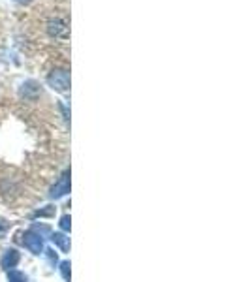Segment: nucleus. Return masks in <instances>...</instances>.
<instances>
[{
	"label": "nucleus",
	"mask_w": 250,
	"mask_h": 282,
	"mask_svg": "<svg viewBox=\"0 0 250 282\" xmlns=\"http://www.w3.org/2000/svg\"><path fill=\"white\" fill-rule=\"evenodd\" d=\"M39 94H41V89H39V85L36 81H26L21 87V96L25 100H36Z\"/></svg>",
	"instance_id": "39448f33"
},
{
	"label": "nucleus",
	"mask_w": 250,
	"mask_h": 282,
	"mask_svg": "<svg viewBox=\"0 0 250 282\" xmlns=\"http://www.w3.org/2000/svg\"><path fill=\"white\" fill-rule=\"evenodd\" d=\"M47 32L51 34L55 39H68L70 36V28H68V21L66 19H51L47 23Z\"/></svg>",
	"instance_id": "f03ea898"
},
{
	"label": "nucleus",
	"mask_w": 250,
	"mask_h": 282,
	"mask_svg": "<svg viewBox=\"0 0 250 282\" xmlns=\"http://www.w3.org/2000/svg\"><path fill=\"white\" fill-rule=\"evenodd\" d=\"M47 85L57 92H68L70 89V72L64 68H57L47 75Z\"/></svg>",
	"instance_id": "f257e3e1"
},
{
	"label": "nucleus",
	"mask_w": 250,
	"mask_h": 282,
	"mask_svg": "<svg viewBox=\"0 0 250 282\" xmlns=\"http://www.w3.org/2000/svg\"><path fill=\"white\" fill-rule=\"evenodd\" d=\"M2 230H4V226H0V231H2Z\"/></svg>",
	"instance_id": "4468645a"
},
{
	"label": "nucleus",
	"mask_w": 250,
	"mask_h": 282,
	"mask_svg": "<svg viewBox=\"0 0 250 282\" xmlns=\"http://www.w3.org/2000/svg\"><path fill=\"white\" fill-rule=\"evenodd\" d=\"M47 252H49V254H47V256H49V262L57 263V254H55V250H47Z\"/></svg>",
	"instance_id": "f8f14e48"
},
{
	"label": "nucleus",
	"mask_w": 250,
	"mask_h": 282,
	"mask_svg": "<svg viewBox=\"0 0 250 282\" xmlns=\"http://www.w3.org/2000/svg\"><path fill=\"white\" fill-rule=\"evenodd\" d=\"M70 192V171H64L62 173V177L57 181V183L53 184V188H51V197H62L66 196Z\"/></svg>",
	"instance_id": "20e7f679"
},
{
	"label": "nucleus",
	"mask_w": 250,
	"mask_h": 282,
	"mask_svg": "<svg viewBox=\"0 0 250 282\" xmlns=\"http://www.w3.org/2000/svg\"><path fill=\"white\" fill-rule=\"evenodd\" d=\"M19 263V252H15V250H8L4 258H2V267L8 271H13V267Z\"/></svg>",
	"instance_id": "423d86ee"
},
{
	"label": "nucleus",
	"mask_w": 250,
	"mask_h": 282,
	"mask_svg": "<svg viewBox=\"0 0 250 282\" xmlns=\"http://www.w3.org/2000/svg\"><path fill=\"white\" fill-rule=\"evenodd\" d=\"M10 282H26V275L17 273V271H10Z\"/></svg>",
	"instance_id": "6e6552de"
},
{
	"label": "nucleus",
	"mask_w": 250,
	"mask_h": 282,
	"mask_svg": "<svg viewBox=\"0 0 250 282\" xmlns=\"http://www.w3.org/2000/svg\"><path fill=\"white\" fill-rule=\"evenodd\" d=\"M15 2H19V4H28L30 0H15Z\"/></svg>",
	"instance_id": "ddd939ff"
},
{
	"label": "nucleus",
	"mask_w": 250,
	"mask_h": 282,
	"mask_svg": "<svg viewBox=\"0 0 250 282\" xmlns=\"http://www.w3.org/2000/svg\"><path fill=\"white\" fill-rule=\"evenodd\" d=\"M23 243H25L26 249L30 250V252H34V254H41V252H44V239H41L39 233L26 231L25 235H23Z\"/></svg>",
	"instance_id": "7ed1b4c3"
},
{
	"label": "nucleus",
	"mask_w": 250,
	"mask_h": 282,
	"mask_svg": "<svg viewBox=\"0 0 250 282\" xmlns=\"http://www.w3.org/2000/svg\"><path fill=\"white\" fill-rule=\"evenodd\" d=\"M60 273H62V278H64V280H70V262L60 263Z\"/></svg>",
	"instance_id": "1a4fd4ad"
},
{
	"label": "nucleus",
	"mask_w": 250,
	"mask_h": 282,
	"mask_svg": "<svg viewBox=\"0 0 250 282\" xmlns=\"http://www.w3.org/2000/svg\"><path fill=\"white\" fill-rule=\"evenodd\" d=\"M70 222H72V220H70V217H68V215L60 218V230H62V231H68V230H70V226H72Z\"/></svg>",
	"instance_id": "9d476101"
},
{
	"label": "nucleus",
	"mask_w": 250,
	"mask_h": 282,
	"mask_svg": "<svg viewBox=\"0 0 250 282\" xmlns=\"http://www.w3.org/2000/svg\"><path fill=\"white\" fill-rule=\"evenodd\" d=\"M51 239H53V243L57 245L62 252H68V250H70V239H68L64 233H53Z\"/></svg>",
	"instance_id": "0eeeda50"
},
{
	"label": "nucleus",
	"mask_w": 250,
	"mask_h": 282,
	"mask_svg": "<svg viewBox=\"0 0 250 282\" xmlns=\"http://www.w3.org/2000/svg\"><path fill=\"white\" fill-rule=\"evenodd\" d=\"M53 213H55V209H44V211H38V213H36V217H51Z\"/></svg>",
	"instance_id": "9b49d317"
}]
</instances>
